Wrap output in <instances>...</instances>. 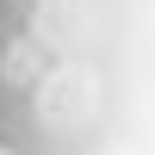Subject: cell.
Here are the masks:
<instances>
[{"label": "cell", "instance_id": "1", "mask_svg": "<svg viewBox=\"0 0 155 155\" xmlns=\"http://www.w3.org/2000/svg\"><path fill=\"white\" fill-rule=\"evenodd\" d=\"M0 81H6V87H31L37 81V50L31 44H12L6 56H0Z\"/></svg>", "mask_w": 155, "mask_h": 155}, {"label": "cell", "instance_id": "2", "mask_svg": "<svg viewBox=\"0 0 155 155\" xmlns=\"http://www.w3.org/2000/svg\"><path fill=\"white\" fill-rule=\"evenodd\" d=\"M0 155H12V149H0Z\"/></svg>", "mask_w": 155, "mask_h": 155}]
</instances>
